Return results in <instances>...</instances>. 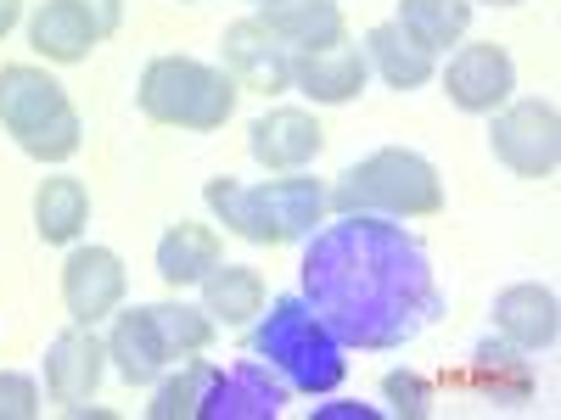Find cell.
Returning a JSON list of instances; mask_svg holds the SVG:
<instances>
[{
  "instance_id": "603a6c76",
  "label": "cell",
  "mask_w": 561,
  "mask_h": 420,
  "mask_svg": "<svg viewBox=\"0 0 561 420\" xmlns=\"http://www.w3.org/2000/svg\"><path fill=\"white\" fill-rule=\"evenodd\" d=\"M472 23V0H399V28L421 51H444Z\"/></svg>"
},
{
  "instance_id": "f1b7e54d",
  "label": "cell",
  "mask_w": 561,
  "mask_h": 420,
  "mask_svg": "<svg viewBox=\"0 0 561 420\" xmlns=\"http://www.w3.org/2000/svg\"><path fill=\"white\" fill-rule=\"evenodd\" d=\"M39 415V387L18 370H0V420H28Z\"/></svg>"
},
{
  "instance_id": "1f68e13d",
  "label": "cell",
  "mask_w": 561,
  "mask_h": 420,
  "mask_svg": "<svg viewBox=\"0 0 561 420\" xmlns=\"http://www.w3.org/2000/svg\"><path fill=\"white\" fill-rule=\"evenodd\" d=\"M489 7H517V0H489Z\"/></svg>"
},
{
  "instance_id": "3957f363",
  "label": "cell",
  "mask_w": 561,
  "mask_h": 420,
  "mask_svg": "<svg viewBox=\"0 0 561 420\" xmlns=\"http://www.w3.org/2000/svg\"><path fill=\"white\" fill-rule=\"evenodd\" d=\"M253 353L270 359L298 393H332L343 382V342L320 325V314L304 298H275L270 319L259 325Z\"/></svg>"
},
{
  "instance_id": "2e32d148",
  "label": "cell",
  "mask_w": 561,
  "mask_h": 420,
  "mask_svg": "<svg viewBox=\"0 0 561 420\" xmlns=\"http://www.w3.org/2000/svg\"><path fill=\"white\" fill-rule=\"evenodd\" d=\"M107 359L118 364V376H124L129 387L152 382L158 370L169 364V348H163V337H158V319H152V308H129V314H118V325H113V342H107Z\"/></svg>"
},
{
  "instance_id": "6da1fadb",
  "label": "cell",
  "mask_w": 561,
  "mask_h": 420,
  "mask_svg": "<svg viewBox=\"0 0 561 420\" xmlns=\"http://www.w3.org/2000/svg\"><path fill=\"white\" fill-rule=\"evenodd\" d=\"M304 303L343 348H404L438 319V280L404 224L343 213L304 253Z\"/></svg>"
},
{
  "instance_id": "7a4b0ae2",
  "label": "cell",
  "mask_w": 561,
  "mask_h": 420,
  "mask_svg": "<svg viewBox=\"0 0 561 420\" xmlns=\"http://www.w3.org/2000/svg\"><path fill=\"white\" fill-rule=\"evenodd\" d=\"M208 208L237 230V236L259 242V247H280L298 242L304 230H314L325 191L314 179L293 174V179H270V185H242V179H208Z\"/></svg>"
},
{
  "instance_id": "5b68a950",
  "label": "cell",
  "mask_w": 561,
  "mask_h": 420,
  "mask_svg": "<svg viewBox=\"0 0 561 420\" xmlns=\"http://www.w3.org/2000/svg\"><path fill=\"white\" fill-rule=\"evenodd\" d=\"M230 107H237V79L192 57H158L140 79V113L174 129H219Z\"/></svg>"
},
{
  "instance_id": "8fae6325",
  "label": "cell",
  "mask_w": 561,
  "mask_h": 420,
  "mask_svg": "<svg viewBox=\"0 0 561 420\" xmlns=\"http://www.w3.org/2000/svg\"><path fill=\"white\" fill-rule=\"evenodd\" d=\"M102 342L90 337V325H79V331H62L51 348H45V393H51L57 404L79 409L90 393H96L102 382Z\"/></svg>"
},
{
  "instance_id": "8992f818",
  "label": "cell",
  "mask_w": 561,
  "mask_h": 420,
  "mask_svg": "<svg viewBox=\"0 0 561 420\" xmlns=\"http://www.w3.org/2000/svg\"><path fill=\"white\" fill-rule=\"evenodd\" d=\"M489 147L505 168L545 179V174H556V158H561V118H556L550 102H517L494 118Z\"/></svg>"
},
{
  "instance_id": "277c9868",
  "label": "cell",
  "mask_w": 561,
  "mask_h": 420,
  "mask_svg": "<svg viewBox=\"0 0 561 420\" xmlns=\"http://www.w3.org/2000/svg\"><path fill=\"white\" fill-rule=\"evenodd\" d=\"M332 208H343V213L382 208V213H399V219H421V213L444 208V185H438V168L427 158L388 147V152H370L365 163H354L337 179Z\"/></svg>"
},
{
  "instance_id": "83f0119b",
  "label": "cell",
  "mask_w": 561,
  "mask_h": 420,
  "mask_svg": "<svg viewBox=\"0 0 561 420\" xmlns=\"http://www.w3.org/2000/svg\"><path fill=\"white\" fill-rule=\"evenodd\" d=\"M382 393H388V404L399 409V415H410V420H421L433 409V387L421 382V376H410V370H393V376L382 382Z\"/></svg>"
},
{
  "instance_id": "d6986e66",
  "label": "cell",
  "mask_w": 561,
  "mask_h": 420,
  "mask_svg": "<svg viewBox=\"0 0 561 420\" xmlns=\"http://www.w3.org/2000/svg\"><path fill=\"white\" fill-rule=\"evenodd\" d=\"M264 308V280H259V269H248V264H214L208 275H203V314L208 319H225V325H248L253 314Z\"/></svg>"
},
{
  "instance_id": "cb8c5ba5",
  "label": "cell",
  "mask_w": 561,
  "mask_h": 420,
  "mask_svg": "<svg viewBox=\"0 0 561 420\" xmlns=\"http://www.w3.org/2000/svg\"><path fill=\"white\" fill-rule=\"evenodd\" d=\"M460 382H466V387H478V393H489L494 404H528V393H534L528 359H517L511 348H478L472 370H466Z\"/></svg>"
},
{
  "instance_id": "30bf717a",
  "label": "cell",
  "mask_w": 561,
  "mask_h": 420,
  "mask_svg": "<svg viewBox=\"0 0 561 420\" xmlns=\"http://www.w3.org/2000/svg\"><path fill=\"white\" fill-rule=\"evenodd\" d=\"M280 404H287V387H280L264 364L248 359L237 370H225V376L214 370V382H208L197 415H208V420H275Z\"/></svg>"
},
{
  "instance_id": "7402d4cb",
  "label": "cell",
  "mask_w": 561,
  "mask_h": 420,
  "mask_svg": "<svg viewBox=\"0 0 561 420\" xmlns=\"http://www.w3.org/2000/svg\"><path fill=\"white\" fill-rule=\"evenodd\" d=\"M84 213H90V197H84V185H79L73 174H57V179L39 185V197H34V230H39L51 247H62V242L79 236Z\"/></svg>"
},
{
  "instance_id": "9a60e30c",
  "label": "cell",
  "mask_w": 561,
  "mask_h": 420,
  "mask_svg": "<svg viewBox=\"0 0 561 420\" xmlns=\"http://www.w3.org/2000/svg\"><path fill=\"white\" fill-rule=\"evenodd\" d=\"M494 325L511 348H550L561 319H556V292L550 287H505L494 298Z\"/></svg>"
},
{
  "instance_id": "5bb4252c",
  "label": "cell",
  "mask_w": 561,
  "mask_h": 420,
  "mask_svg": "<svg viewBox=\"0 0 561 420\" xmlns=\"http://www.w3.org/2000/svg\"><path fill=\"white\" fill-rule=\"evenodd\" d=\"M68 107L62 96V84L51 73H39V68H0V124H7L12 135H28L34 124L45 118H57Z\"/></svg>"
},
{
  "instance_id": "f546056e",
  "label": "cell",
  "mask_w": 561,
  "mask_h": 420,
  "mask_svg": "<svg viewBox=\"0 0 561 420\" xmlns=\"http://www.w3.org/2000/svg\"><path fill=\"white\" fill-rule=\"evenodd\" d=\"M79 7H84V18H90V23H96V34L107 39V34L118 28V12H124V0H79Z\"/></svg>"
},
{
  "instance_id": "ba28073f",
  "label": "cell",
  "mask_w": 561,
  "mask_h": 420,
  "mask_svg": "<svg viewBox=\"0 0 561 420\" xmlns=\"http://www.w3.org/2000/svg\"><path fill=\"white\" fill-rule=\"evenodd\" d=\"M225 62H230V73L242 79V90L275 96V90L293 84L298 51H293V45H280L259 18H248V23H230V28H225Z\"/></svg>"
},
{
  "instance_id": "52a82bcc",
  "label": "cell",
  "mask_w": 561,
  "mask_h": 420,
  "mask_svg": "<svg viewBox=\"0 0 561 420\" xmlns=\"http://www.w3.org/2000/svg\"><path fill=\"white\" fill-rule=\"evenodd\" d=\"M444 90H449V102H455L460 113H494L511 90H517V68H511L505 45L478 39V45H466V51L449 62Z\"/></svg>"
},
{
  "instance_id": "ac0fdd59",
  "label": "cell",
  "mask_w": 561,
  "mask_h": 420,
  "mask_svg": "<svg viewBox=\"0 0 561 420\" xmlns=\"http://www.w3.org/2000/svg\"><path fill=\"white\" fill-rule=\"evenodd\" d=\"M34 51H45L51 62H79L90 45H96V23L84 18L79 0H45V7L34 12Z\"/></svg>"
},
{
  "instance_id": "4316f807",
  "label": "cell",
  "mask_w": 561,
  "mask_h": 420,
  "mask_svg": "<svg viewBox=\"0 0 561 420\" xmlns=\"http://www.w3.org/2000/svg\"><path fill=\"white\" fill-rule=\"evenodd\" d=\"M208 382H214V364H185L174 382H163V387H158V398H152V420H180V415H197V404H203Z\"/></svg>"
},
{
  "instance_id": "d6a6232c",
  "label": "cell",
  "mask_w": 561,
  "mask_h": 420,
  "mask_svg": "<svg viewBox=\"0 0 561 420\" xmlns=\"http://www.w3.org/2000/svg\"><path fill=\"white\" fill-rule=\"evenodd\" d=\"M259 7H280V0H259Z\"/></svg>"
},
{
  "instance_id": "ffe728a7",
  "label": "cell",
  "mask_w": 561,
  "mask_h": 420,
  "mask_svg": "<svg viewBox=\"0 0 561 420\" xmlns=\"http://www.w3.org/2000/svg\"><path fill=\"white\" fill-rule=\"evenodd\" d=\"M214 264H219V236L208 224H185L180 219L158 242V275L169 280V287H192V280H203Z\"/></svg>"
},
{
  "instance_id": "d4e9b609",
  "label": "cell",
  "mask_w": 561,
  "mask_h": 420,
  "mask_svg": "<svg viewBox=\"0 0 561 420\" xmlns=\"http://www.w3.org/2000/svg\"><path fill=\"white\" fill-rule=\"evenodd\" d=\"M152 319H158V337L169 348V359L180 353H203L214 342V319L203 308H185V303H152Z\"/></svg>"
},
{
  "instance_id": "44dd1931",
  "label": "cell",
  "mask_w": 561,
  "mask_h": 420,
  "mask_svg": "<svg viewBox=\"0 0 561 420\" xmlns=\"http://www.w3.org/2000/svg\"><path fill=\"white\" fill-rule=\"evenodd\" d=\"M365 51H370L377 73H382L393 90H415V84H427V79H433V51H421V45H415L399 23L370 28V34H365Z\"/></svg>"
},
{
  "instance_id": "4dcf8cb0",
  "label": "cell",
  "mask_w": 561,
  "mask_h": 420,
  "mask_svg": "<svg viewBox=\"0 0 561 420\" xmlns=\"http://www.w3.org/2000/svg\"><path fill=\"white\" fill-rule=\"evenodd\" d=\"M18 12H23V0H0V34H12Z\"/></svg>"
},
{
  "instance_id": "7c38bea8",
  "label": "cell",
  "mask_w": 561,
  "mask_h": 420,
  "mask_svg": "<svg viewBox=\"0 0 561 420\" xmlns=\"http://www.w3.org/2000/svg\"><path fill=\"white\" fill-rule=\"evenodd\" d=\"M248 147L264 168H304L320 152V124L298 107H275L248 129Z\"/></svg>"
},
{
  "instance_id": "484cf974",
  "label": "cell",
  "mask_w": 561,
  "mask_h": 420,
  "mask_svg": "<svg viewBox=\"0 0 561 420\" xmlns=\"http://www.w3.org/2000/svg\"><path fill=\"white\" fill-rule=\"evenodd\" d=\"M79 113L73 107H62L57 118H45V124H34L28 135H18V147L28 152V158H39V163H62V158H73L79 152Z\"/></svg>"
},
{
  "instance_id": "9c48e42d",
  "label": "cell",
  "mask_w": 561,
  "mask_h": 420,
  "mask_svg": "<svg viewBox=\"0 0 561 420\" xmlns=\"http://www.w3.org/2000/svg\"><path fill=\"white\" fill-rule=\"evenodd\" d=\"M62 303L79 325H96L124 303V264L107 247H79L62 264Z\"/></svg>"
},
{
  "instance_id": "e0dca14e",
  "label": "cell",
  "mask_w": 561,
  "mask_h": 420,
  "mask_svg": "<svg viewBox=\"0 0 561 420\" xmlns=\"http://www.w3.org/2000/svg\"><path fill=\"white\" fill-rule=\"evenodd\" d=\"M280 45H293V51H320V45H337L343 39V12L332 0H280L259 18Z\"/></svg>"
},
{
  "instance_id": "4fadbf2b",
  "label": "cell",
  "mask_w": 561,
  "mask_h": 420,
  "mask_svg": "<svg viewBox=\"0 0 561 420\" xmlns=\"http://www.w3.org/2000/svg\"><path fill=\"white\" fill-rule=\"evenodd\" d=\"M293 84L314 102H354L365 90V57L354 45H320V51H298L293 62Z\"/></svg>"
}]
</instances>
